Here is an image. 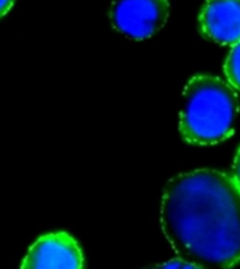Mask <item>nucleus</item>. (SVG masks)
<instances>
[{
	"label": "nucleus",
	"mask_w": 240,
	"mask_h": 269,
	"mask_svg": "<svg viewBox=\"0 0 240 269\" xmlns=\"http://www.w3.org/2000/svg\"><path fill=\"white\" fill-rule=\"evenodd\" d=\"M160 223L178 258L202 269L240 262V188L225 173L199 168L173 177L163 192Z\"/></svg>",
	"instance_id": "1"
},
{
	"label": "nucleus",
	"mask_w": 240,
	"mask_h": 269,
	"mask_svg": "<svg viewBox=\"0 0 240 269\" xmlns=\"http://www.w3.org/2000/svg\"><path fill=\"white\" fill-rule=\"evenodd\" d=\"M238 112V97L229 84L215 76H194L183 91L180 134L192 145H216L233 134Z\"/></svg>",
	"instance_id": "2"
},
{
	"label": "nucleus",
	"mask_w": 240,
	"mask_h": 269,
	"mask_svg": "<svg viewBox=\"0 0 240 269\" xmlns=\"http://www.w3.org/2000/svg\"><path fill=\"white\" fill-rule=\"evenodd\" d=\"M168 13V0H115L110 19L117 31L141 41L163 28Z\"/></svg>",
	"instance_id": "3"
},
{
	"label": "nucleus",
	"mask_w": 240,
	"mask_h": 269,
	"mask_svg": "<svg viewBox=\"0 0 240 269\" xmlns=\"http://www.w3.org/2000/svg\"><path fill=\"white\" fill-rule=\"evenodd\" d=\"M21 269H83V254L68 233H49L30 247Z\"/></svg>",
	"instance_id": "4"
},
{
	"label": "nucleus",
	"mask_w": 240,
	"mask_h": 269,
	"mask_svg": "<svg viewBox=\"0 0 240 269\" xmlns=\"http://www.w3.org/2000/svg\"><path fill=\"white\" fill-rule=\"evenodd\" d=\"M199 28L205 38L219 45H235L240 41V0H207Z\"/></svg>",
	"instance_id": "5"
},
{
	"label": "nucleus",
	"mask_w": 240,
	"mask_h": 269,
	"mask_svg": "<svg viewBox=\"0 0 240 269\" xmlns=\"http://www.w3.org/2000/svg\"><path fill=\"white\" fill-rule=\"evenodd\" d=\"M223 70L230 86L240 91V41L232 45L229 55L225 61Z\"/></svg>",
	"instance_id": "6"
},
{
	"label": "nucleus",
	"mask_w": 240,
	"mask_h": 269,
	"mask_svg": "<svg viewBox=\"0 0 240 269\" xmlns=\"http://www.w3.org/2000/svg\"><path fill=\"white\" fill-rule=\"evenodd\" d=\"M153 269H202L198 265H194V264H191V262H187V261H184V259L181 258H174V259H170V261H167L165 264H162V265H157Z\"/></svg>",
	"instance_id": "7"
},
{
	"label": "nucleus",
	"mask_w": 240,
	"mask_h": 269,
	"mask_svg": "<svg viewBox=\"0 0 240 269\" xmlns=\"http://www.w3.org/2000/svg\"><path fill=\"white\" fill-rule=\"evenodd\" d=\"M232 171H233L232 178L235 179V182H236L238 186L240 188V147L239 150H238V153H236V156H235V161H233V168H232Z\"/></svg>",
	"instance_id": "8"
},
{
	"label": "nucleus",
	"mask_w": 240,
	"mask_h": 269,
	"mask_svg": "<svg viewBox=\"0 0 240 269\" xmlns=\"http://www.w3.org/2000/svg\"><path fill=\"white\" fill-rule=\"evenodd\" d=\"M14 0H0V19L10 11Z\"/></svg>",
	"instance_id": "9"
}]
</instances>
